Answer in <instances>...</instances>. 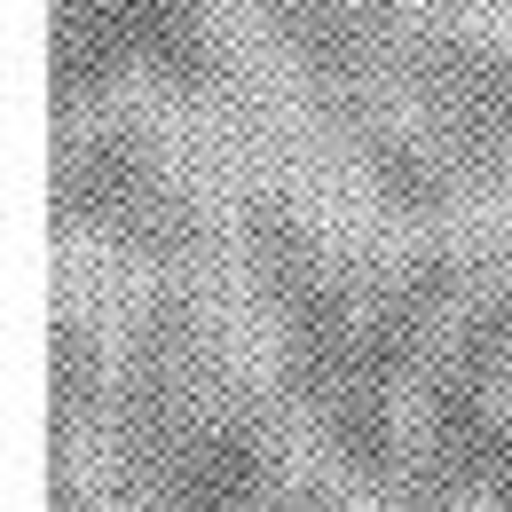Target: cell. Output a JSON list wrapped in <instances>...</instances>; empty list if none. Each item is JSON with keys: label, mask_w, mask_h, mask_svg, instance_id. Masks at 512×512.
Segmentation results:
<instances>
[{"label": "cell", "mask_w": 512, "mask_h": 512, "mask_svg": "<svg viewBox=\"0 0 512 512\" xmlns=\"http://www.w3.org/2000/svg\"><path fill=\"white\" fill-rule=\"evenodd\" d=\"M237 253L276 347V402L316 426L363 371L379 316V260L331 245V229L284 182H253L237 197Z\"/></svg>", "instance_id": "1"}, {"label": "cell", "mask_w": 512, "mask_h": 512, "mask_svg": "<svg viewBox=\"0 0 512 512\" xmlns=\"http://www.w3.org/2000/svg\"><path fill=\"white\" fill-rule=\"evenodd\" d=\"M402 512H512V276H481L402 418Z\"/></svg>", "instance_id": "2"}, {"label": "cell", "mask_w": 512, "mask_h": 512, "mask_svg": "<svg viewBox=\"0 0 512 512\" xmlns=\"http://www.w3.org/2000/svg\"><path fill=\"white\" fill-rule=\"evenodd\" d=\"M48 213H56L64 237L103 245V253L158 268V276H182L205 245V205H197L166 127L134 95L95 103L79 119H56Z\"/></svg>", "instance_id": "3"}, {"label": "cell", "mask_w": 512, "mask_h": 512, "mask_svg": "<svg viewBox=\"0 0 512 512\" xmlns=\"http://www.w3.org/2000/svg\"><path fill=\"white\" fill-rule=\"evenodd\" d=\"M229 363H221V323L205 308L190 276H158L119 323V379H111V410L95 426V481L111 512H127L158 465L213 418V402L229 394Z\"/></svg>", "instance_id": "4"}, {"label": "cell", "mask_w": 512, "mask_h": 512, "mask_svg": "<svg viewBox=\"0 0 512 512\" xmlns=\"http://www.w3.org/2000/svg\"><path fill=\"white\" fill-rule=\"evenodd\" d=\"M363 95L410 111L465 166L473 190L512 182V32L410 0V16L386 40V56H379Z\"/></svg>", "instance_id": "5"}, {"label": "cell", "mask_w": 512, "mask_h": 512, "mask_svg": "<svg viewBox=\"0 0 512 512\" xmlns=\"http://www.w3.org/2000/svg\"><path fill=\"white\" fill-rule=\"evenodd\" d=\"M134 79L174 95L229 87V40L213 0H48V103L79 119L119 103Z\"/></svg>", "instance_id": "6"}, {"label": "cell", "mask_w": 512, "mask_h": 512, "mask_svg": "<svg viewBox=\"0 0 512 512\" xmlns=\"http://www.w3.org/2000/svg\"><path fill=\"white\" fill-rule=\"evenodd\" d=\"M292 481L284 457V402L260 386H229L213 418L158 465V481L127 512H253L268 489Z\"/></svg>", "instance_id": "7"}, {"label": "cell", "mask_w": 512, "mask_h": 512, "mask_svg": "<svg viewBox=\"0 0 512 512\" xmlns=\"http://www.w3.org/2000/svg\"><path fill=\"white\" fill-rule=\"evenodd\" d=\"M410 0H253V24L268 32V48L308 79L316 103L363 95L379 71L386 40L402 32Z\"/></svg>", "instance_id": "8"}, {"label": "cell", "mask_w": 512, "mask_h": 512, "mask_svg": "<svg viewBox=\"0 0 512 512\" xmlns=\"http://www.w3.org/2000/svg\"><path fill=\"white\" fill-rule=\"evenodd\" d=\"M111 379H119V331L79 292L56 300V316H48V449H64V457L95 449V426L111 410Z\"/></svg>", "instance_id": "9"}, {"label": "cell", "mask_w": 512, "mask_h": 512, "mask_svg": "<svg viewBox=\"0 0 512 512\" xmlns=\"http://www.w3.org/2000/svg\"><path fill=\"white\" fill-rule=\"evenodd\" d=\"M48 512H111V497H103V481H95L87 457L48 449Z\"/></svg>", "instance_id": "10"}, {"label": "cell", "mask_w": 512, "mask_h": 512, "mask_svg": "<svg viewBox=\"0 0 512 512\" xmlns=\"http://www.w3.org/2000/svg\"><path fill=\"white\" fill-rule=\"evenodd\" d=\"M253 512H363L347 489H331V481H308V473H292L284 489H268Z\"/></svg>", "instance_id": "11"}]
</instances>
